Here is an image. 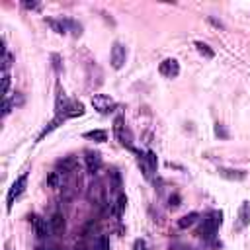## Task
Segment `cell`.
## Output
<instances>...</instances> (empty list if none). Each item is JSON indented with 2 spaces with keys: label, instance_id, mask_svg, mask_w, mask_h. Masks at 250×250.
I'll list each match as a JSON object with an SVG mask.
<instances>
[{
  "label": "cell",
  "instance_id": "cell-26",
  "mask_svg": "<svg viewBox=\"0 0 250 250\" xmlns=\"http://www.w3.org/2000/svg\"><path fill=\"white\" fill-rule=\"evenodd\" d=\"M133 250H147V242H145L143 238L135 240V244H133Z\"/></svg>",
  "mask_w": 250,
  "mask_h": 250
},
{
  "label": "cell",
  "instance_id": "cell-3",
  "mask_svg": "<svg viewBox=\"0 0 250 250\" xmlns=\"http://www.w3.org/2000/svg\"><path fill=\"white\" fill-rule=\"evenodd\" d=\"M92 106H94V110L98 114L108 116V114H112L117 108V102L114 98H110L108 94H94L92 96Z\"/></svg>",
  "mask_w": 250,
  "mask_h": 250
},
{
  "label": "cell",
  "instance_id": "cell-9",
  "mask_svg": "<svg viewBox=\"0 0 250 250\" xmlns=\"http://www.w3.org/2000/svg\"><path fill=\"white\" fill-rule=\"evenodd\" d=\"M250 225V201H242L240 209H238V223H236V231H242Z\"/></svg>",
  "mask_w": 250,
  "mask_h": 250
},
{
  "label": "cell",
  "instance_id": "cell-10",
  "mask_svg": "<svg viewBox=\"0 0 250 250\" xmlns=\"http://www.w3.org/2000/svg\"><path fill=\"white\" fill-rule=\"evenodd\" d=\"M219 176H223L225 180H231V182L246 180V172L244 170H234V168H219Z\"/></svg>",
  "mask_w": 250,
  "mask_h": 250
},
{
  "label": "cell",
  "instance_id": "cell-22",
  "mask_svg": "<svg viewBox=\"0 0 250 250\" xmlns=\"http://www.w3.org/2000/svg\"><path fill=\"white\" fill-rule=\"evenodd\" d=\"M22 6H24L26 10H39V8H41V4H39V2H30V0H24Z\"/></svg>",
  "mask_w": 250,
  "mask_h": 250
},
{
  "label": "cell",
  "instance_id": "cell-2",
  "mask_svg": "<svg viewBox=\"0 0 250 250\" xmlns=\"http://www.w3.org/2000/svg\"><path fill=\"white\" fill-rule=\"evenodd\" d=\"M114 135H116V139L119 141L121 147H125L129 150H135L133 149V133L127 127V123H125L123 117H116V121H114Z\"/></svg>",
  "mask_w": 250,
  "mask_h": 250
},
{
  "label": "cell",
  "instance_id": "cell-13",
  "mask_svg": "<svg viewBox=\"0 0 250 250\" xmlns=\"http://www.w3.org/2000/svg\"><path fill=\"white\" fill-rule=\"evenodd\" d=\"M82 114H84V106H82L80 102H70L68 110L65 112V119H68V117H78V116H82Z\"/></svg>",
  "mask_w": 250,
  "mask_h": 250
},
{
  "label": "cell",
  "instance_id": "cell-20",
  "mask_svg": "<svg viewBox=\"0 0 250 250\" xmlns=\"http://www.w3.org/2000/svg\"><path fill=\"white\" fill-rule=\"evenodd\" d=\"M10 65H12V55L8 51H4V63H2V72H8L10 70Z\"/></svg>",
  "mask_w": 250,
  "mask_h": 250
},
{
  "label": "cell",
  "instance_id": "cell-16",
  "mask_svg": "<svg viewBox=\"0 0 250 250\" xmlns=\"http://www.w3.org/2000/svg\"><path fill=\"white\" fill-rule=\"evenodd\" d=\"M198 217H200L198 213H188V215H184V217L178 221V227H180V229H188V227H192V225L198 221Z\"/></svg>",
  "mask_w": 250,
  "mask_h": 250
},
{
  "label": "cell",
  "instance_id": "cell-15",
  "mask_svg": "<svg viewBox=\"0 0 250 250\" xmlns=\"http://www.w3.org/2000/svg\"><path fill=\"white\" fill-rule=\"evenodd\" d=\"M196 49H198V53H200V55H203L205 59H213V57H215L213 49H209V45H207V43H203V41H196Z\"/></svg>",
  "mask_w": 250,
  "mask_h": 250
},
{
  "label": "cell",
  "instance_id": "cell-8",
  "mask_svg": "<svg viewBox=\"0 0 250 250\" xmlns=\"http://www.w3.org/2000/svg\"><path fill=\"white\" fill-rule=\"evenodd\" d=\"M158 70H160V74L166 76V78H176V76L180 74V65H178L176 59H164V61L160 63Z\"/></svg>",
  "mask_w": 250,
  "mask_h": 250
},
{
  "label": "cell",
  "instance_id": "cell-29",
  "mask_svg": "<svg viewBox=\"0 0 250 250\" xmlns=\"http://www.w3.org/2000/svg\"><path fill=\"white\" fill-rule=\"evenodd\" d=\"M178 201H180V198H178V196H174V198H170V207H178V205H180Z\"/></svg>",
  "mask_w": 250,
  "mask_h": 250
},
{
  "label": "cell",
  "instance_id": "cell-18",
  "mask_svg": "<svg viewBox=\"0 0 250 250\" xmlns=\"http://www.w3.org/2000/svg\"><path fill=\"white\" fill-rule=\"evenodd\" d=\"M84 137H86V139H94L96 143H104V141L108 139V133H106V131L96 129V131H88V133H84Z\"/></svg>",
  "mask_w": 250,
  "mask_h": 250
},
{
  "label": "cell",
  "instance_id": "cell-5",
  "mask_svg": "<svg viewBox=\"0 0 250 250\" xmlns=\"http://www.w3.org/2000/svg\"><path fill=\"white\" fill-rule=\"evenodd\" d=\"M139 164H141V170L145 174V178H152V172L156 170V154L154 152H147V154H139Z\"/></svg>",
  "mask_w": 250,
  "mask_h": 250
},
{
  "label": "cell",
  "instance_id": "cell-6",
  "mask_svg": "<svg viewBox=\"0 0 250 250\" xmlns=\"http://www.w3.org/2000/svg\"><path fill=\"white\" fill-rule=\"evenodd\" d=\"M125 59H127V49L123 43L116 41L112 45V53H110V61H112V67L114 68H121L125 65Z\"/></svg>",
  "mask_w": 250,
  "mask_h": 250
},
{
  "label": "cell",
  "instance_id": "cell-23",
  "mask_svg": "<svg viewBox=\"0 0 250 250\" xmlns=\"http://www.w3.org/2000/svg\"><path fill=\"white\" fill-rule=\"evenodd\" d=\"M125 203H127V198H125V196L121 194V196L117 198V211H116L117 215H121V211H123V207H125Z\"/></svg>",
  "mask_w": 250,
  "mask_h": 250
},
{
  "label": "cell",
  "instance_id": "cell-24",
  "mask_svg": "<svg viewBox=\"0 0 250 250\" xmlns=\"http://www.w3.org/2000/svg\"><path fill=\"white\" fill-rule=\"evenodd\" d=\"M215 135H217V137H221V139H227V137H229V133L225 131V127H223V125H219V123H217V127H215Z\"/></svg>",
  "mask_w": 250,
  "mask_h": 250
},
{
  "label": "cell",
  "instance_id": "cell-28",
  "mask_svg": "<svg viewBox=\"0 0 250 250\" xmlns=\"http://www.w3.org/2000/svg\"><path fill=\"white\" fill-rule=\"evenodd\" d=\"M10 110H12V102H10V98H6V100H4V112H2V114H4V117L10 114Z\"/></svg>",
  "mask_w": 250,
  "mask_h": 250
},
{
  "label": "cell",
  "instance_id": "cell-7",
  "mask_svg": "<svg viewBox=\"0 0 250 250\" xmlns=\"http://www.w3.org/2000/svg\"><path fill=\"white\" fill-rule=\"evenodd\" d=\"M30 221H32L33 231H35V234H37L39 238H45V236H49V234L53 233V229H51V221H47V219H43V217H39V215L30 217Z\"/></svg>",
  "mask_w": 250,
  "mask_h": 250
},
{
  "label": "cell",
  "instance_id": "cell-11",
  "mask_svg": "<svg viewBox=\"0 0 250 250\" xmlns=\"http://www.w3.org/2000/svg\"><path fill=\"white\" fill-rule=\"evenodd\" d=\"M86 166H88V172L96 174L102 168V156L98 152H86Z\"/></svg>",
  "mask_w": 250,
  "mask_h": 250
},
{
  "label": "cell",
  "instance_id": "cell-4",
  "mask_svg": "<svg viewBox=\"0 0 250 250\" xmlns=\"http://www.w3.org/2000/svg\"><path fill=\"white\" fill-rule=\"evenodd\" d=\"M26 184H28V174H22L14 184H12V188L8 190V196H6V209L10 211L12 207H14V203H16V200L24 194V190H26Z\"/></svg>",
  "mask_w": 250,
  "mask_h": 250
},
{
  "label": "cell",
  "instance_id": "cell-1",
  "mask_svg": "<svg viewBox=\"0 0 250 250\" xmlns=\"http://www.w3.org/2000/svg\"><path fill=\"white\" fill-rule=\"evenodd\" d=\"M221 223H223V213H221V211H213V213H209V215L203 219V225L200 227L198 234H200L203 240H213L217 229L221 227Z\"/></svg>",
  "mask_w": 250,
  "mask_h": 250
},
{
  "label": "cell",
  "instance_id": "cell-17",
  "mask_svg": "<svg viewBox=\"0 0 250 250\" xmlns=\"http://www.w3.org/2000/svg\"><path fill=\"white\" fill-rule=\"evenodd\" d=\"M59 166L63 168V172H74V168H76V160L72 158V156H68V158H65V160H61L59 162Z\"/></svg>",
  "mask_w": 250,
  "mask_h": 250
},
{
  "label": "cell",
  "instance_id": "cell-14",
  "mask_svg": "<svg viewBox=\"0 0 250 250\" xmlns=\"http://www.w3.org/2000/svg\"><path fill=\"white\" fill-rule=\"evenodd\" d=\"M49 221H51V229H53V233H63V231H65V217H63L61 213H55Z\"/></svg>",
  "mask_w": 250,
  "mask_h": 250
},
{
  "label": "cell",
  "instance_id": "cell-27",
  "mask_svg": "<svg viewBox=\"0 0 250 250\" xmlns=\"http://www.w3.org/2000/svg\"><path fill=\"white\" fill-rule=\"evenodd\" d=\"M51 59H53V67H55V70L59 72V70H61V57H59V55H53Z\"/></svg>",
  "mask_w": 250,
  "mask_h": 250
},
{
  "label": "cell",
  "instance_id": "cell-21",
  "mask_svg": "<svg viewBox=\"0 0 250 250\" xmlns=\"http://www.w3.org/2000/svg\"><path fill=\"white\" fill-rule=\"evenodd\" d=\"M96 250H110V240H108V236H100V238H98Z\"/></svg>",
  "mask_w": 250,
  "mask_h": 250
},
{
  "label": "cell",
  "instance_id": "cell-30",
  "mask_svg": "<svg viewBox=\"0 0 250 250\" xmlns=\"http://www.w3.org/2000/svg\"><path fill=\"white\" fill-rule=\"evenodd\" d=\"M35 250H51V248H41V246H39V248H35Z\"/></svg>",
  "mask_w": 250,
  "mask_h": 250
},
{
  "label": "cell",
  "instance_id": "cell-19",
  "mask_svg": "<svg viewBox=\"0 0 250 250\" xmlns=\"http://www.w3.org/2000/svg\"><path fill=\"white\" fill-rule=\"evenodd\" d=\"M2 94L4 98H8L10 94V72H2Z\"/></svg>",
  "mask_w": 250,
  "mask_h": 250
},
{
  "label": "cell",
  "instance_id": "cell-12",
  "mask_svg": "<svg viewBox=\"0 0 250 250\" xmlns=\"http://www.w3.org/2000/svg\"><path fill=\"white\" fill-rule=\"evenodd\" d=\"M67 182V172L63 170H53L47 178V186L49 188H63V184Z\"/></svg>",
  "mask_w": 250,
  "mask_h": 250
},
{
  "label": "cell",
  "instance_id": "cell-25",
  "mask_svg": "<svg viewBox=\"0 0 250 250\" xmlns=\"http://www.w3.org/2000/svg\"><path fill=\"white\" fill-rule=\"evenodd\" d=\"M170 250H192L188 244H182V242H172L170 244Z\"/></svg>",
  "mask_w": 250,
  "mask_h": 250
}]
</instances>
